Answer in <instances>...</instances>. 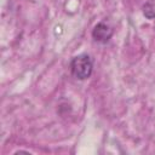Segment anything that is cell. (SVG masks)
<instances>
[{"instance_id":"1","label":"cell","mask_w":155,"mask_h":155,"mask_svg":"<svg viewBox=\"0 0 155 155\" xmlns=\"http://www.w3.org/2000/svg\"><path fill=\"white\" fill-rule=\"evenodd\" d=\"M93 59L87 53H81L71 58L70 73L78 80H86L92 75Z\"/></svg>"},{"instance_id":"2","label":"cell","mask_w":155,"mask_h":155,"mask_svg":"<svg viewBox=\"0 0 155 155\" xmlns=\"http://www.w3.org/2000/svg\"><path fill=\"white\" fill-rule=\"evenodd\" d=\"M114 34L113 28L105 23V22H99L94 25L92 29V39L99 44H107Z\"/></svg>"},{"instance_id":"3","label":"cell","mask_w":155,"mask_h":155,"mask_svg":"<svg viewBox=\"0 0 155 155\" xmlns=\"http://www.w3.org/2000/svg\"><path fill=\"white\" fill-rule=\"evenodd\" d=\"M143 16L148 19H155V0H147L142 6Z\"/></svg>"}]
</instances>
